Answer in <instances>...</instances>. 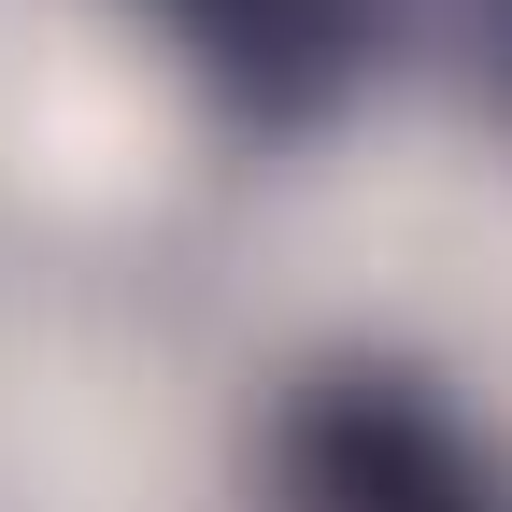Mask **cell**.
I'll return each instance as SVG.
<instances>
[{
	"label": "cell",
	"instance_id": "1",
	"mask_svg": "<svg viewBox=\"0 0 512 512\" xmlns=\"http://www.w3.org/2000/svg\"><path fill=\"white\" fill-rule=\"evenodd\" d=\"M271 512H498V456L427 370L328 356L271 413Z\"/></svg>",
	"mask_w": 512,
	"mask_h": 512
},
{
	"label": "cell",
	"instance_id": "2",
	"mask_svg": "<svg viewBox=\"0 0 512 512\" xmlns=\"http://www.w3.org/2000/svg\"><path fill=\"white\" fill-rule=\"evenodd\" d=\"M143 15L171 29L185 72L228 114H256V128L328 114L356 86V57H370V0H143Z\"/></svg>",
	"mask_w": 512,
	"mask_h": 512
}]
</instances>
